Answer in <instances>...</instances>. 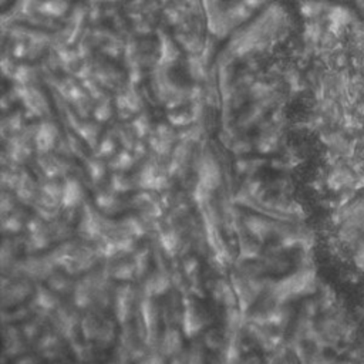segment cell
I'll return each mask as SVG.
<instances>
[{"mask_svg": "<svg viewBox=\"0 0 364 364\" xmlns=\"http://www.w3.org/2000/svg\"><path fill=\"white\" fill-rule=\"evenodd\" d=\"M326 18H328V23H333V24H337V26L348 29L351 26V23L357 18V15L350 7L337 4V6H331V9H330V12H328Z\"/></svg>", "mask_w": 364, "mask_h": 364, "instance_id": "cell-1", "label": "cell"}, {"mask_svg": "<svg viewBox=\"0 0 364 364\" xmlns=\"http://www.w3.org/2000/svg\"><path fill=\"white\" fill-rule=\"evenodd\" d=\"M83 197L81 186L80 183L74 180H69L63 186V194H61V202L66 208H73L75 206Z\"/></svg>", "mask_w": 364, "mask_h": 364, "instance_id": "cell-2", "label": "cell"}, {"mask_svg": "<svg viewBox=\"0 0 364 364\" xmlns=\"http://www.w3.org/2000/svg\"><path fill=\"white\" fill-rule=\"evenodd\" d=\"M55 135H57V131H55V128L52 124H43L40 127V129H38L36 137V143L38 149L40 151H49L50 148H53Z\"/></svg>", "mask_w": 364, "mask_h": 364, "instance_id": "cell-3", "label": "cell"}, {"mask_svg": "<svg viewBox=\"0 0 364 364\" xmlns=\"http://www.w3.org/2000/svg\"><path fill=\"white\" fill-rule=\"evenodd\" d=\"M200 180H202V186L206 189H214L215 186H218L220 175L217 165L214 163H205L200 171Z\"/></svg>", "mask_w": 364, "mask_h": 364, "instance_id": "cell-4", "label": "cell"}, {"mask_svg": "<svg viewBox=\"0 0 364 364\" xmlns=\"http://www.w3.org/2000/svg\"><path fill=\"white\" fill-rule=\"evenodd\" d=\"M181 348V337L180 333L175 330H169L166 331L164 340H163V350L165 354H175L177 351H180Z\"/></svg>", "mask_w": 364, "mask_h": 364, "instance_id": "cell-5", "label": "cell"}, {"mask_svg": "<svg viewBox=\"0 0 364 364\" xmlns=\"http://www.w3.org/2000/svg\"><path fill=\"white\" fill-rule=\"evenodd\" d=\"M168 288V279L163 276V274H157L154 276L151 280H149V285H148V289L151 293L154 294H161L164 293Z\"/></svg>", "mask_w": 364, "mask_h": 364, "instance_id": "cell-6", "label": "cell"}, {"mask_svg": "<svg viewBox=\"0 0 364 364\" xmlns=\"http://www.w3.org/2000/svg\"><path fill=\"white\" fill-rule=\"evenodd\" d=\"M37 303L38 306L44 308V309H53L55 306V299L44 289H40L37 293Z\"/></svg>", "mask_w": 364, "mask_h": 364, "instance_id": "cell-7", "label": "cell"}, {"mask_svg": "<svg viewBox=\"0 0 364 364\" xmlns=\"http://www.w3.org/2000/svg\"><path fill=\"white\" fill-rule=\"evenodd\" d=\"M89 168H90L91 178L94 181H98L100 178H103V175H104V166L100 164V163H91Z\"/></svg>", "mask_w": 364, "mask_h": 364, "instance_id": "cell-8", "label": "cell"}, {"mask_svg": "<svg viewBox=\"0 0 364 364\" xmlns=\"http://www.w3.org/2000/svg\"><path fill=\"white\" fill-rule=\"evenodd\" d=\"M132 272H134L132 265H121V266L115 271L114 274H115L118 279H128V277L132 276Z\"/></svg>", "mask_w": 364, "mask_h": 364, "instance_id": "cell-9", "label": "cell"}, {"mask_svg": "<svg viewBox=\"0 0 364 364\" xmlns=\"http://www.w3.org/2000/svg\"><path fill=\"white\" fill-rule=\"evenodd\" d=\"M112 185H114V188L117 189V191H127L129 189V183L128 181L124 178V177H121V175H115L114 178H112Z\"/></svg>", "mask_w": 364, "mask_h": 364, "instance_id": "cell-10", "label": "cell"}, {"mask_svg": "<svg viewBox=\"0 0 364 364\" xmlns=\"http://www.w3.org/2000/svg\"><path fill=\"white\" fill-rule=\"evenodd\" d=\"M115 168H120V169H127L131 166L132 164V160L128 157L127 154H123L118 160H117V163H115Z\"/></svg>", "mask_w": 364, "mask_h": 364, "instance_id": "cell-11", "label": "cell"}, {"mask_svg": "<svg viewBox=\"0 0 364 364\" xmlns=\"http://www.w3.org/2000/svg\"><path fill=\"white\" fill-rule=\"evenodd\" d=\"M141 364H164L163 359L158 357V356H151V357H146V360Z\"/></svg>", "mask_w": 364, "mask_h": 364, "instance_id": "cell-12", "label": "cell"}, {"mask_svg": "<svg viewBox=\"0 0 364 364\" xmlns=\"http://www.w3.org/2000/svg\"><path fill=\"white\" fill-rule=\"evenodd\" d=\"M6 223L9 225V231H13V232H15V231H18L20 226H21V225L18 223V220H16L15 218H10Z\"/></svg>", "mask_w": 364, "mask_h": 364, "instance_id": "cell-13", "label": "cell"}, {"mask_svg": "<svg viewBox=\"0 0 364 364\" xmlns=\"http://www.w3.org/2000/svg\"><path fill=\"white\" fill-rule=\"evenodd\" d=\"M171 364H182V362L181 360H178V359H175V360H174Z\"/></svg>", "mask_w": 364, "mask_h": 364, "instance_id": "cell-14", "label": "cell"}]
</instances>
